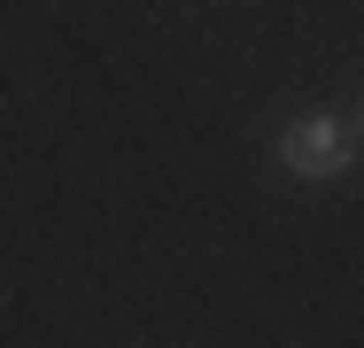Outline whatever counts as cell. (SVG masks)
Returning a JSON list of instances; mask_svg holds the SVG:
<instances>
[{
    "label": "cell",
    "instance_id": "cell-1",
    "mask_svg": "<svg viewBox=\"0 0 364 348\" xmlns=\"http://www.w3.org/2000/svg\"><path fill=\"white\" fill-rule=\"evenodd\" d=\"M279 163H287L294 178L326 186V178H341V170L357 163V124H349V116L310 109V116H294L287 132H279Z\"/></svg>",
    "mask_w": 364,
    "mask_h": 348
}]
</instances>
